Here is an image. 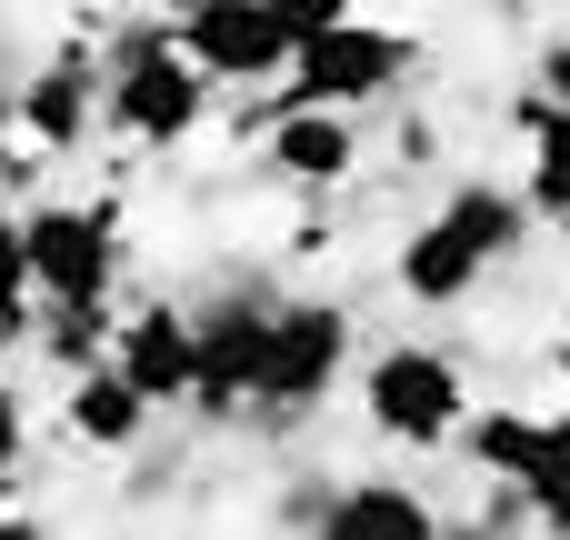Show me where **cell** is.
Wrapping results in <instances>:
<instances>
[{
  "label": "cell",
  "mask_w": 570,
  "mask_h": 540,
  "mask_svg": "<svg viewBox=\"0 0 570 540\" xmlns=\"http://www.w3.org/2000/svg\"><path fill=\"white\" fill-rule=\"evenodd\" d=\"M461 451H471L481 481L521 491L541 531H570V411L561 421H541V411H471Z\"/></svg>",
  "instance_id": "cell-5"
},
{
  "label": "cell",
  "mask_w": 570,
  "mask_h": 540,
  "mask_svg": "<svg viewBox=\"0 0 570 540\" xmlns=\"http://www.w3.org/2000/svg\"><path fill=\"white\" fill-rule=\"evenodd\" d=\"M0 210H10V150H0Z\"/></svg>",
  "instance_id": "cell-21"
},
{
  "label": "cell",
  "mask_w": 570,
  "mask_h": 540,
  "mask_svg": "<svg viewBox=\"0 0 570 540\" xmlns=\"http://www.w3.org/2000/svg\"><path fill=\"white\" fill-rule=\"evenodd\" d=\"M20 451H30V421H20V391L0 381V491L20 481Z\"/></svg>",
  "instance_id": "cell-17"
},
{
  "label": "cell",
  "mask_w": 570,
  "mask_h": 540,
  "mask_svg": "<svg viewBox=\"0 0 570 540\" xmlns=\"http://www.w3.org/2000/svg\"><path fill=\"white\" fill-rule=\"evenodd\" d=\"M301 521H321L331 540H421V531H441V511L411 481H341V491L301 501Z\"/></svg>",
  "instance_id": "cell-14"
},
{
  "label": "cell",
  "mask_w": 570,
  "mask_h": 540,
  "mask_svg": "<svg viewBox=\"0 0 570 540\" xmlns=\"http://www.w3.org/2000/svg\"><path fill=\"white\" fill-rule=\"evenodd\" d=\"M100 100H110V60L100 50H50L30 80H20V130L40 140V150H80L90 130H100Z\"/></svg>",
  "instance_id": "cell-10"
},
{
  "label": "cell",
  "mask_w": 570,
  "mask_h": 540,
  "mask_svg": "<svg viewBox=\"0 0 570 540\" xmlns=\"http://www.w3.org/2000/svg\"><path fill=\"white\" fill-rule=\"evenodd\" d=\"M0 130H20V90L10 80H0Z\"/></svg>",
  "instance_id": "cell-20"
},
{
  "label": "cell",
  "mask_w": 570,
  "mask_h": 540,
  "mask_svg": "<svg viewBox=\"0 0 570 540\" xmlns=\"http://www.w3.org/2000/svg\"><path fill=\"white\" fill-rule=\"evenodd\" d=\"M271 10H281L301 40H311V30H331V20H351V0H271Z\"/></svg>",
  "instance_id": "cell-18"
},
{
  "label": "cell",
  "mask_w": 570,
  "mask_h": 540,
  "mask_svg": "<svg viewBox=\"0 0 570 540\" xmlns=\"http://www.w3.org/2000/svg\"><path fill=\"white\" fill-rule=\"evenodd\" d=\"M541 100H570V40L541 50Z\"/></svg>",
  "instance_id": "cell-19"
},
{
  "label": "cell",
  "mask_w": 570,
  "mask_h": 540,
  "mask_svg": "<svg viewBox=\"0 0 570 540\" xmlns=\"http://www.w3.org/2000/svg\"><path fill=\"white\" fill-rule=\"evenodd\" d=\"M210 90H220V80L180 50V30H130V40L110 50V100H100V120H110L130 150H180V140L200 130Z\"/></svg>",
  "instance_id": "cell-2"
},
{
  "label": "cell",
  "mask_w": 570,
  "mask_h": 540,
  "mask_svg": "<svg viewBox=\"0 0 570 540\" xmlns=\"http://www.w3.org/2000/svg\"><path fill=\"white\" fill-rule=\"evenodd\" d=\"M531 240V190H501V180H461L411 240H401V291L421 301V311H451V301H471L511 251Z\"/></svg>",
  "instance_id": "cell-1"
},
{
  "label": "cell",
  "mask_w": 570,
  "mask_h": 540,
  "mask_svg": "<svg viewBox=\"0 0 570 540\" xmlns=\"http://www.w3.org/2000/svg\"><path fill=\"white\" fill-rule=\"evenodd\" d=\"M180 50L220 80V90H271L301 50V30L271 10V0H180Z\"/></svg>",
  "instance_id": "cell-8"
},
{
  "label": "cell",
  "mask_w": 570,
  "mask_h": 540,
  "mask_svg": "<svg viewBox=\"0 0 570 540\" xmlns=\"http://www.w3.org/2000/svg\"><path fill=\"white\" fill-rule=\"evenodd\" d=\"M110 361H120L160 411H180V401H190V371H200V311H170V301L130 311V321L110 331Z\"/></svg>",
  "instance_id": "cell-12"
},
{
  "label": "cell",
  "mask_w": 570,
  "mask_h": 540,
  "mask_svg": "<svg viewBox=\"0 0 570 540\" xmlns=\"http://www.w3.org/2000/svg\"><path fill=\"white\" fill-rule=\"evenodd\" d=\"M401 70H411V40L351 10V20L311 30V40L291 50V70H281V100H331V110H361V100L401 90Z\"/></svg>",
  "instance_id": "cell-7"
},
{
  "label": "cell",
  "mask_w": 570,
  "mask_h": 540,
  "mask_svg": "<svg viewBox=\"0 0 570 540\" xmlns=\"http://www.w3.org/2000/svg\"><path fill=\"white\" fill-rule=\"evenodd\" d=\"M531 210H551L570 230V100H551L531 120Z\"/></svg>",
  "instance_id": "cell-15"
},
{
  "label": "cell",
  "mask_w": 570,
  "mask_h": 540,
  "mask_svg": "<svg viewBox=\"0 0 570 540\" xmlns=\"http://www.w3.org/2000/svg\"><path fill=\"white\" fill-rule=\"evenodd\" d=\"M261 160H271V180H291V190H341V180L361 170V130H351V110H331V100H281V120L261 130Z\"/></svg>",
  "instance_id": "cell-11"
},
{
  "label": "cell",
  "mask_w": 570,
  "mask_h": 540,
  "mask_svg": "<svg viewBox=\"0 0 570 540\" xmlns=\"http://www.w3.org/2000/svg\"><path fill=\"white\" fill-rule=\"evenodd\" d=\"M30 301H40V281H30V240H20V220L0 210V351H20V341L40 331Z\"/></svg>",
  "instance_id": "cell-16"
},
{
  "label": "cell",
  "mask_w": 570,
  "mask_h": 540,
  "mask_svg": "<svg viewBox=\"0 0 570 540\" xmlns=\"http://www.w3.org/2000/svg\"><path fill=\"white\" fill-rule=\"evenodd\" d=\"M361 421H371L381 441H401V451H441V441H461V421H471L461 361L431 351V341H391V351H371V361H361Z\"/></svg>",
  "instance_id": "cell-3"
},
{
  "label": "cell",
  "mask_w": 570,
  "mask_h": 540,
  "mask_svg": "<svg viewBox=\"0 0 570 540\" xmlns=\"http://www.w3.org/2000/svg\"><path fill=\"white\" fill-rule=\"evenodd\" d=\"M351 371V311L341 301H271V351H261V421H311Z\"/></svg>",
  "instance_id": "cell-4"
},
{
  "label": "cell",
  "mask_w": 570,
  "mask_h": 540,
  "mask_svg": "<svg viewBox=\"0 0 570 540\" xmlns=\"http://www.w3.org/2000/svg\"><path fill=\"white\" fill-rule=\"evenodd\" d=\"M261 351H271V301H210L200 311V371H190V411L200 421H240L261 391Z\"/></svg>",
  "instance_id": "cell-9"
},
{
  "label": "cell",
  "mask_w": 570,
  "mask_h": 540,
  "mask_svg": "<svg viewBox=\"0 0 570 540\" xmlns=\"http://www.w3.org/2000/svg\"><path fill=\"white\" fill-rule=\"evenodd\" d=\"M20 240H30L40 301L110 311V291H120V210L110 200H40V210H20Z\"/></svg>",
  "instance_id": "cell-6"
},
{
  "label": "cell",
  "mask_w": 570,
  "mask_h": 540,
  "mask_svg": "<svg viewBox=\"0 0 570 540\" xmlns=\"http://www.w3.org/2000/svg\"><path fill=\"white\" fill-rule=\"evenodd\" d=\"M60 421H70V441H80V451H130V441L160 421V401H150L120 361H90V371H70Z\"/></svg>",
  "instance_id": "cell-13"
}]
</instances>
